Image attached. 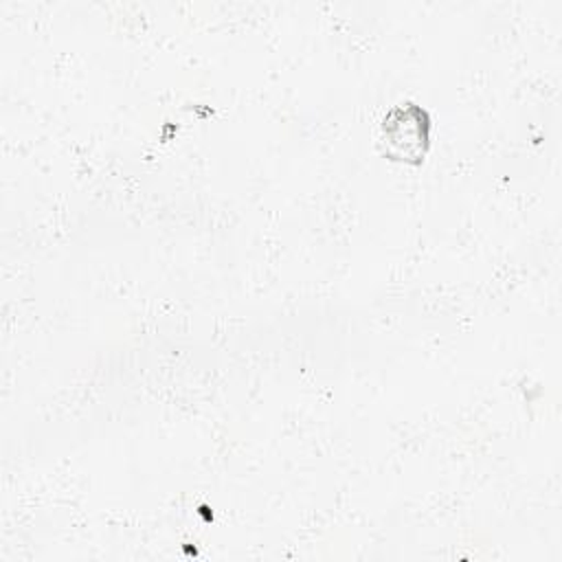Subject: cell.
Segmentation results:
<instances>
[{"label":"cell","instance_id":"obj_1","mask_svg":"<svg viewBox=\"0 0 562 562\" xmlns=\"http://www.w3.org/2000/svg\"><path fill=\"white\" fill-rule=\"evenodd\" d=\"M382 140L395 160H419L428 147V114L413 105H400L384 116Z\"/></svg>","mask_w":562,"mask_h":562}]
</instances>
